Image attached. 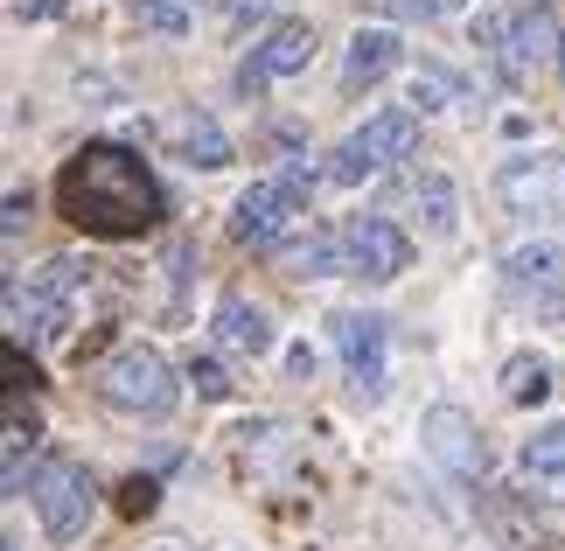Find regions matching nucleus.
Returning a JSON list of instances; mask_svg holds the SVG:
<instances>
[{"mask_svg": "<svg viewBox=\"0 0 565 551\" xmlns=\"http://www.w3.org/2000/svg\"><path fill=\"white\" fill-rule=\"evenodd\" d=\"M56 210L92 237H140L161 224V182L140 153H126L113 140H92L84 153H71L56 174Z\"/></svg>", "mask_w": 565, "mask_h": 551, "instance_id": "1", "label": "nucleus"}, {"mask_svg": "<svg viewBox=\"0 0 565 551\" xmlns=\"http://www.w3.org/2000/svg\"><path fill=\"white\" fill-rule=\"evenodd\" d=\"M84 286H92V258H71V252L42 258L29 294L8 286V315H14V328H29V342H56L63 328H71V315H77Z\"/></svg>", "mask_w": 565, "mask_h": 551, "instance_id": "2", "label": "nucleus"}, {"mask_svg": "<svg viewBox=\"0 0 565 551\" xmlns=\"http://www.w3.org/2000/svg\"><path fill=\"white\" fill-rule=\"evenodd\" d=\"M98 399L126 418H168V405H175V370H168L161 349L126 342L98 363Z\"/></svg>", "mask_w": 565, "mask_h": 551, "instance_id": "3", "label": "nucleus"}, {"mask_svg": "<svg viewBox=\"0 0 565 551\" xmlns=\"http://www.w3.org/2000/svg\"><path fill=\"white\" fill-rule=\"evenodd\" d=\"M405 153H419V119H412V113H371L350 140L335 147V161L321 174H329L335 189H356V182H371V174L398 168Z\"/></svg>", "mask_w": 565, "mask_h": 551, "instance_id": "4", "label": "nucleus"}, {"mask_svg": "<svg viewBox=\"0 0 565 551\" xmlns=\"http://www.w3.org/2000/svg\"><path fill=\"white\" fill-rule=\"evenodd\" d=\"M329 336L342 349V370H350V399L377 405L391 378V321L371 315V307H350V315H329Z\"/></svg>", "mask_w": 565, "mask_h": 551, "instance_id": "5", "label": "nucleus"}, {"mask_svg": "<svg viewBox=\"0 0 565 551\" xmlns=\"http://www.w3.org/2000/svg\"><path fill=\"white\" fill-rule=\"evenodd\" d=\"M35 517H42V531H50L56 544H71V538H84V523L98 517V481H92V468L84 460H50V468L35 475Z\"/></svg>", "mask_w": 565, "mask_h": 551, "instance_id": "6", "label": "nucleus"}, {"mask_svg": "<svg viewBox=\"0 0 565 551\" xmlns=\"http://www.w3.org/2000/svg\"><path fill=\"white\" fill-rule=\"evenodd\" d=\"M495 195L510 216H565V153H510L495 168Z\"/></svg>", "mask_w": 565, "mask_h": 551, "instance_id": "7", "label": "nucleus"}, {"mask_svg": "<svg viewBox=\"0 0 565 551\" xmlns=\"http://www.w3.org/2000/svg\"><path fill=\"white\" fill-rule=\"evenodd\" d=\"M308 63H315V29H308V21H273V29L252 42V56L237 63V92H245V98H258L266 84H279V77H300Z\"/></svg>", "mask_w": 565, "mask_h": 551, "instance_id": "8", "label": "nucleus"}, {"mask_svg": "<svg viewBox=\"0 0 565 551\" xmlns=\"http://www.w3.org/2000/svg\"><path fill=\"white\" fill-rule=\"evenodd\" d=\"M300 210H308V203H300V195L279 182V174H273V182H252V189L231 203V237H237V245H252V252H266V245H279V237H287V224H294Z\"/></svg>", "mask_w": 565, "mask_h": 551, "instance_id": "9", "label": "nucleus"}, {"mask_svg": "<svg viewBox=\"0 0 565 551\" xmlns=\"http://www.w3.org/2000/svg\"><path fill=\"white\" fill-rule=\"evenodd\" d=\"M510 300H531L537 315H565V252L558 245H516L503 258Z\"/></svg>", "mask_w": 565, "mask_h": 551, "instance_id": "10", "label": "nucleus"}, {"mask_svg": "<svg viewBox=\"0 0 565 551\" xmlns=\"http://www.w3.org/2000/svg\"><path fill=\"white\" fill-rule=\"evenodd\" d=\"M342 237H350V273H363V279H398L412 266V237L391 216H356Z\"/></svg>", "mask_w": 565, "mask_h": 551, "instance_id": "11", "label": "nucleus"}, {"mask_svg": "<svg viewBox=\"0 0 565 551\" xmlns=\"http://www.w3.org/2000/svg\"><path fill=\"white\" fill-rule=\"evenodd\" d=\"M419 439H426V454L440 460L454 481H475V475H482V447H475V426H468L461 405H433L419 418Z\"/></svg>", "mask_w": 565, "mask_h": 551, "instance_id": "12", "label": "nucleus"}, {"mask_svg": "<svg viewBox=\"0 0 565 551\" xmlns=\"http://www.w3.org/2000/svg\"><path fill=\"white\" fill-rule=\"evenodd\" d=\"M216 349H231V357H266L273 349V321H266V307L245 300L231 286V294H216Z\"/></svg>", "mask_w": 565, "mask_h": 551, "instance_id": "13", "label": "nucleus"}, {"mask_svg": "<svg viewBox=\"0 0 565 551\" xmlns=\"http://www.w3.org/2000/svg\"><path fill=\"white\" fill-rule=\"evenodd\" d=\"M398 56H405V42L391 35V29H356L350 56H342V92H371L377 77L398 71Z\"/></svg>", "mask_w": 565, "mask_h": 551, "instance_id": "14", "label": "nucleus"}, {"mask_svg": "<svg viewBox=\"0 0 565 551\" xmlns=\"http://www.w3.org/2000/svg\"><path fill=\"white\" fill-rule=\"evenodd\" d=\"M516 468H524V481H537V489L565 496V418H552V426H537V433L524 439Z\"/></svg>", "mask_w": 565, "mask_h": 551, "instance_id": "15", "label": "nucleus"}, {"mask_svg": "<svg viewBox=\"0 0 565 551\" xmlns=\"http://www.w3.org/2000/svg\"><path fill=\"white\" fill-rule=\"evenodd\" d=\"M552 50H565V35H558L552 8L537 0V8H524V14L510 21V56H516V71H531V63H545Z\"/></svg>", "mask_w": 565, "mask_h": 551, "instance_id": "16", "label": "nucleus"}, {"mask_svg": "<svg viewBox=\"0 0 565 551\" xmlns=\"http://www.w3.org/2000/svg\"><path fill=\"white\" fill-rule=\"evenodd\" d=\"M287 273H300V279L350 273V237H342V231H308L300 245H287Z\"/></svg>", "mask_w": 565, "mask_h": 551, "instance_id": "17", "label": "nucleus"}, {"mask_svg": "<svg viewBox=\"0 0 565 551\" xmlns=\"http://www.w3.org/2000/svg\"><path fill=\"white\" fill-rule=\"evenodd\" d=\"M35 439H42V418L21 412V405H8V496H29V489H35V481H29Z\"/></svg>", "mask_w": 565, "mask_h": 551, "instance_id": "18", "label": "nucleus"}, {"mask_svg": "<svg viewBox=\"0 0 565 551\" xmlns=\"http://www.w3.org/2000/svg\"><path fill=\"white\" fill-rule=\"evenodd\" d=\"M412 210H419V224H426L433 237H447L454 224H461V210H454V182H447V174H419V182H412Z\"/></svg>", "mask_w": 565, "mask_h": 551, "instance_id": "19", "label": "nucleus"}, {"mask_svg": "<svg viewBox=\"0 0 565 551\" xmlns=\"http://www.w3.org/2000/svg\"><path fill=\"white\" fill-rule=\"evenodd\" d=\"M175 147H182V161H189V168H224V161H231V140L216 134L203 113H189V119L175 126Z\"/></svg>", "mask_w": 565, "mask_h": 551, "instance_id": "20", "label": "nucleus"}, {"mask_svg": "<svg viewBox=\"0 0 565 551\" xmlns=\"http://www.w3.org/2000/svg\"><path fill=\"white\" fill-rule=\"evenodd\" d=\"M126 21L147 35H168V42H182L189 35V0H126Z\"/></svg>", "mask_w": 565, "mask_h": 551, "instance_id": "21", "label": "nucleus"}, {"mask_svg": "<svg viewBox=\"0 0 565 551\" xmlns=\"http://www.w3.org/2000/svg\"><path fill=\"white\" fill-rule=\"evenodd\" d=\"M552 391V363L545 357H510L503 363V399L510 405H537Z\"/></svg>", "mask_w": 565, "mask_h": 551, "instance_id": "22", "label": "nucleus"}, {"mask_svg": "<svg viewBox=\"0 0 565 551\" xmlns=\"http://www.w3.org/2000/svg\"><path fill=\"white\" fill-rule=\"evenodd\" d=\"M405 98H412V113H440V105L461 98V84H454L447 71H433V63H419V71L405 77Z\"/></svg>", "mask_w": 565, "mask_h": 551, "instance_id": "23", "label": "nucleus"}, {"mask_svg": "<svg viewBox=\"0 0 565 551\" xmlns=\"http://www.w3.org/2000/svg\"><path fill=\"white\" fill-rule=\"evenodd\" d=\"M391 21H440V14H461L468 0H377Z\"/></svg>", "mask_w": 565, "mask_h": 551, "instance_id": "24", "label": "nucleus"}, {"mask_svg": "<svg viewBox=\"0 0 565 551\" xmlns=\"http://www.w3.org/2000/svg\"><path fill=\"white\" fill-rule=\"evenodd\" d=\"M189 384H195V399H231V370L216 363V357H195L189 363Z\"/></svg>", "mask_w": 565, "mask_h": 551, "instance_id": "25", "label": "nucleus"}, {"mask_svg": "<svg viewBox=\"0 0 565 551\" xmlns=\"http://www.w3.org/2000/svg\"><path fill=\"white\" fill-rule=\"evenodd\" d=\"M266 8H273V0H224V21H231V29H252Z\"/></svg>", "mask_w": 565, "mask_h": 551, "instance_id": "26", "label": "nucleus"}, {"mask_svg": "<svg viewBox=\"0 0 565 551\" xmlns=\"http://www.w3.org/2000/svg\"><path fill=\"white\" fill-rule=\"evenodd\" d=\"M14 14H21V21H56L63 0H14Z\"/></svg>", "mask_w": 565, "mask_h": 551, "instance_id": "27", "label": "nucleus"}, {"mask_svg": "<svg viewBox=\"0 0 565 551\" xmlns=\"http://www.w3.org/2000/svg\"><path fill=\"white\" fill-rule=\"evenodd\" d=\"M140 510H154V481H126V517H140Z\"/></svg>", "mask_w": 565, "mask_h": 551, "instance_id": "28", "label": "nucleus"}, {"mask_svg": "<svg viewBox=\"0 0 565 551\" xmlns=\"http://www.w3.org/2000/svg\"><path fill=\"white\" fill-rule=\"evenodd\" d=\"M287 378H315V349H308V342L287 349Z\"/></svg>", "mask_w": 565, "mask_h": 551, "instance_id": "29", "label": "nucleus"}, {"mask_svg": "<svg viewBox=\"0 0 565 551\" xmlns=\"http://www.w3.org/2000/svg\"><path fill=\"white\" fill-rule=\"evenodd\" d=\"M21 216H29V195H21V189H14V195H8V237L21 231Z\"/></svg>", "mask_w": 565, "mask_h": 551, "instance_id": "30", "label": "nucleus"}, {"mask_svg": "<svg viewBox=\"0 0 565 551\" xmlns=\"http://www.w3.org/2000/svg\"><path fill=\"white\" fill-rule=\"evenodd\" d=\"M0 551H21V544H14V538H8V544H0Z\"/></svg>", "mask_w": 565, "mask_h": 551, "instance_id": "31", "label": "nucleus"}, {"mask_svg": "<svg viewBox=\"0 0 565 551\" xmlns=\"http://www.w3.org/2000/svg\"><path fill=\"white\" fill-rule=\"evenodd\" d=\"M558 77H565V50H558Z\"/></svg>", "mask_w": 565, "mask_h": 551, "instance_id": "32", "label": "nucleus"}]
</instances>
